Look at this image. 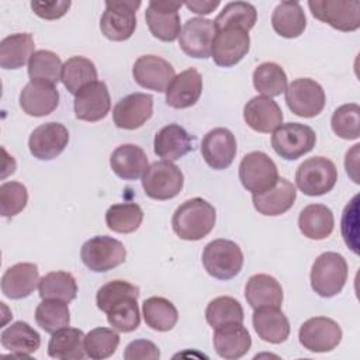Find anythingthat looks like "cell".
I'll return each instance as SVG.
<instances>
[{
    "instance_id": "48",
    "label": "cell",
    "mask_w": 360,
    "mask_h": 360,
    "mask_svg": "<svg viewBox=\"0 0 360 360\" xmlns=\"http://www.w3.org/2000/svg\"><path fill=\"white\" fill-rule=\"evenodd\" d=\"M28 202V191L22 183L6 181L0 186V214L11 218L20 214Z\"/></svg>"
},
{
    "instance_id": "35",
    "label": "cell",
    "mask_w": 360,
    "mask_h": 360,
    "mask_svg": "<svg viewBox=\"0 0 360 360\" xmlns=\"http://www.w3.org/2000/svg\"><path fill=\"white\" fill-rule=\"evenodd\" d=\"M35 42L31 34H11L0 42V66L3 69L22 68L34 53Z\"/></svg>"
},
{
    "instance_id": "54",
    "label": "cell",
    "mask_w": 360,
    "mask_h": 360,
    "mask_svg": "<svg viewBox=\"0 0 360 360\" xmlns=\"http://www.w3.org/2000/svg\"><path fill=\"white\" fill-rule=\"evenodd\" d=\"M359 146H360L359 143L354 145L353 149L346 153V160H345L346 172H347V174L352 176L354 183H359L357 174H356V172H357V152H359Z\"/></svg>"
},
{
    "instance_id": "2",
    "label": "cell",
    "mask_w": 360,
    "mask_h": 360,
    "mask_svg": "<svg viewBox=\"0 0 360 360\" xmlns=\"http://www.w3.org/2000/svg\"><path fill=\"white\" fill-rule=\"evenodd\" d=\"M347 280L346 259L336 252L319 255L311 269V287L323 298L339 294Z\"/></svg>"
},
{
    "instance_id": "16",
    "label": "cell",
    "mask_w": 360,
    "mask_h": 360,
    "mask_svg": "<svg viewBox=\"0 0 360 360\" xmlns=\"http://www.w3.org/2000/svg\"><path fill=\"white\" fill-rule=\"evenodd\" d=\"M132 76L141 87L162 93L166 91L176 73L166 59L156 55H143L135 60Z\"/></svg>"
},
{
    "instance_id": "43",
    "label": "cell",
    "mask_w": 360,
    "mask_h": 360,
    "mask_svg": "<svg viewBox=\"0 0 360 360\" xmlns=\"http://www.w3.org/2000/svg\"><path fill=\"white\" fill-rule=\"evenodd\" d=\"M243 318L240 302L229 295L214 298L205 309V319L214 329L225 323H243Z\"/></svg>"
},
{
    "instance_id": "51",
    "label": "cell",
    "mask_w": 360,
    "mask_h": 360,
    "mask_svg": "<svg viewBox=\"0 0 360 360\" xmlns=\"http://www.w3.org/2000/svg\"><path fill=\"white\" fill-rule=\"evenodd\" d=\"M160 352L158 346L146 339H136L128 343L124 352L125 360H158Z\"/></svg>"
},
{
    "instance_id": "19",
    "label": "cell",
    "mask_w": 360,
    "mask_h": 360,
    "mask_svg": "<svg viewBox=\"0 0 360 360\" xmlns=\"http://www.w3.org/2000/svg\"><path fill=\"white\" fill-rule=\"evenodd\" d=\"M201 155L205 163L215 170L229 167L236 156L233 134L222 127L208 131L201 142Z\"/></svg>"
},
{
    "instance_id": "6",
    "label": "cell",
    "mask_w": 360,
    "mask_h": 360,
    "mask_svg": "<svg viewBox=\"0 0 360 360\" xmlns=\"http://www.w3.org/2000/svg\"><path fill=\"white\" fill-rule=\"evenodd\" d=\"M80 257L89 270L104 273L122 264L127 257V250L118 239L101 235L83 243Z\"/></svg>"
},
{
    "instance_id": "44",
    "label": "cell",
    "mask_w": 360,
    "mask_h": 360,
    "mask_svg": "<svg viewBox=\"0 0 360 360\" xmlns=\"http://www.w3.org/2000/svg\"><path fill=\"white\" fill-rule=\"evenodd\" d=\"M60 58L46 49L35 51L28 60V76L31 80H41L56 84L62 73Z\"/></svg>"
},
{
    "instance_id": "23",
    "label": "cell",
    "mask_w": 360,
    "mask_h": 360,
    "mask_svg": "<svg viewBox=\"0 0 360 360\" xmlns=\"http://www.w3.org/2000/svg\"><path fill=\"white\" fill-rule=\"evenodd\" d=\"M212 343L217 354L226 360L243 357L250 346L252 338L242 323H225L215 328Z\"/></svg>"
},
{
    "instance_id": "8",
    "label": "cell",
    "mask_w": 360,
    "mask_h": 360,
    "mask_svg": "<svg viewBox=\"0 0 360 360\" xmlns=\"http://www.w3.org/2000/svg\"><path fill=\"white\" fill-rule=\"evenodd\" d=\"M312 15L332 28L352 32L360 27V1L357 0H309Z\"/></svg>"
},
{
    "instance_id": "9",
    "label": "cell",
    "mask_w": 360,
    "mask_h": 360,
    "mask_svg": "<svg viewBox=\"0 0 360 360\" xmlns=\"http://www.w3.org/2000/svg\"><path fill=\"white\" fill-rule=\"evenodd\" d=\"M315 142L316 135L314 129L300 122L281 124L271 135L274 152L285 160H295L311 152Z\"/></svg>"
},
{
    "instance_id": "1",
    "label": "cell",
    "mask_w": 360,
    "mask_h": 360,
    "mask_svg": "<svg viewBox=\"0 0 360 360\" xmlns=\"http://www.w3.org/2000/svg\"><path fill=\"white\" fill-rule=\"evenodd\" d=\"M215 208L204 198L194 197L184 201L173 214L172 228L184 240H200L215 226Z\"/></svg>"
},
{
    "instance_id": "22",
    "label": "cell",
    "mask_w": 360,
    "mask_h": 360,
    "mask_svg": "<svg viewBox=\"0 0 360 360\" xmlns=\"http://www.w3.org/2000/svg\"><path fill=\"white\" fill-rule=\"evenodd\" d=\"M243 118L253 131L269 134L283 124V111L273 98L256 96L246 103Z\"/></svg>"
},
{
    "instance_id": "30",
    "label": "cell",
    "mask_w": 360,
    "mask_h": 360,
    "mask_svg": "<svg viewBox=\"0 0 360 360\" xmlns=\"http://www.w3.org/2000/svg\"><path fill=\"white\" fill-rule=\"evenodd\" d=\"M110 166L120 179L138 180L148 169V156L142 148L125 143L111 153Z\"/></svg>"
},
{
    "instance_id": "29",
    "label": "cell",
    "mask_w": 360,
    "mask_h": 360,
    "mask_svg": "<svg viewBox=\"0 0 360 360\" xmlns=\"http://www.w3.org/2000/svg\"><path fill=\"white\" fill-rule=\"evenodd\" d=\"M1 346L17 357H28L41 346L39 333L30 323L17 321L8 325L0 335Z\"/></svg>"
},
{
    "instance_id": "12",
    "label": "cell",
    "mask_w": 360,
    "mask_h": 360,
    "mask_svg": "<svg viewBox=\"0 0 360 360\" xmlns=\"http://www.w3.org/2000/svg\"><path fill=\"white\" fill-rule=\"evenodd\" d=\"M298 339L304 349L314 353H326L340 343L342 329L330 318L314 316L301 325Z\"/></svg>"
},
{
    "instance_id": "49",
    "label": "cell",
    "mask_w": 360,
    "mask_h": 360,
    "mask_svg": "<svg viewBox=\"0 0 360 360\" xmlns=\"http://www.w3.org/2000/svg\"><path fill=\"white\" fill-rule=\"evenodd\" d=\"M127 297L138 298L139 288L124 280H112L98 288L96 295V304L100 311L107 312L115 302Z\"/></svg>"
},
{
    "instance_id": "36",
    "label": "cell",
    "mask_w": 360,
    "mask_h": 360,
    "mask_svg": "<svg viewBox=\"0 0 360 360\" xmlns=\"http://www.w3.org/2000/svg\"><path fill=\"white\" fill-rule=\"evenodd\" d=\"M60 80L68 91L76 96L84 86L97 80L96 65L84 56H72L62 66Z\"/></svg>"
},
{
    "instance_id": "37",
    "label": "cell",
    "mask_w": 360,
    "mask_h": 360,
    "mask_svg": "<svg viewBox=\"0 0 360 360\" xmlns=\"http://www.w3.org/2000/svg\"><path fill=\"white\" fill-rule=\"evenodd\" d=\"M142 315L146 325L158 332H167L177 323L179 314L173 302L163 297H150L142 304Z\"/></svg>"
},
{
    "instance_id": "7",
    "label": "cell",
    "mask_w": 360,
    "mask_h": 360,
    "mask_svg": "<svg viewBox=\"0 0 360 360\" xmlns=\"http://www.w3.org/2000/svg\"><path fill=\"white\" fill-rule=\"evenodd\" d=\"M139 6L141 1L132 0L105 1V10L100 18L101 34L115 42L129 39L136 28L135 13Z\"/></svg>"
},
{
    "instance_id": "40",
    "label": "cell",
    "mask_w": 360,
    "mask_h": 360,
    "mask_svg": "<svg viewBox=\"0 0 360 360\" xmlns=\"http://www.w3.org/2000/svg\"><path fill=\"white\" fill-rule=\"evenodd\" d=\"M253 86L264 97L280 96L287 89V75L274 62H264L253 72Z\"/></svg>"
},
{
    "instance_id": "39",
    "label": "cell",
    "mask_w": 360,
    "mask_h": 360,
    "mask_svg": "<svg viewBox=\"0 0 360 360\" xmlns=\"http://www.w3.org/2000/svg\"><path fill=\"white\" fill-rule=\"evenodd\" d=\"M143 219L142 208L135 202H120L111 205L105 212L107 226L118 233L135 232Z\"/></svg>"
},
{
    "instance_id": "11",
    "label": "cell",
    "mask_w": 360,
    "mask_h": 360,
    "mask_svg": "<svg viewBox=\"0 0 360 360\" xmlns=\"http://www.w3.org/2000/svg\"><path fill=\"white\" fill-rule=\"evenodd\" d=\"M325 101L322 86L309 77L295 79L285 89V103L292 114L298 117H316L322 112Z\"/></svg>"
},
{
    "instance_id": "32",
    "label": "cell",
    "mask_w": 360,
    "mask_h": 360,
    "mask_svg": "<svg viewBox=\"0 0 360 360\" xmlns=\"http://www.w3.org/2000/svg\"><path fill=\"white\" fill-rule=\"evenodd\" d=\"M298 228L308 239H326L335 228L333 212L323 204H309L300 212Z\"/></svg>"
},
{
    "instance_id": "5",
    "label": "cell",
    "mask_w": 360,
    "mask_h": 360,
    "mask_svg": "<svg viewBox=\"0 0 360 360\" xmlns=\"http://www.w3.org/2000/svg\"><path fill=\"white\" fill-rule=\"evenodd\" d=\"M181 170L169 160H159L148 166L142 176V187L148 197L159 201L174 198L183 188Z\"/></svg>"
},
{
    "instance_id": "34",
    "label": "cell",
    "mask_w": 360,
    "mask_h": 360,
    "mask_svg": "<svg viewBox=\"0 0 360 360\" xmlns=\"http://www.w3.org/2000/svg\"><path fill=\"white\" fill-rule=\"evenodd\" d=\"M273 30L283 38H297L307 27V17L300 3L281 1L271 15Z\"/></svg>"
},
{
    "instance_id": "41",
    "label": "cell",
    "mask_w": 360,
    "mask_h": 360,
    "mask_svg": "<svg viewBox=\"0 0 360 360\" xmlns=\"http://www.w3.org/2000/svg\"><path fill=\"white\" fill-rule=\"evenodd\" d=\"M257 20V11L253 4L248 1H231L228 3L218 17L214 20L217 31L236 27L249 32Z\"/></svg>"
},
{
    "instance_id": "33",
    "label": "cell",
    "mask_w": 360,
    "mask_h": 360,
    "mask_svg": "<svg viewBox=\"0 0 360 360\" xmlns=\"http://www.w3.org/2000/svg\"><path fill=\"white\" fill-rule=\"evenodd\" d=\"M84 333L76 328H62L52 333L48 343V354L59 360H80L86 356Z\"/></svg>"
},
{
    "instance_id": "10",
    "label": "cell",
    "mask_w": 360,
    "mask_h": 360,
    "mask_svg": "<svg viewBox=\"0 0 360 360\" xmlns=\"http://www.w3.org/2000/svg\"><path fill=\"white\" fill-rule=\"evenodd\" d=\"M239 180L252 194L270 190L278 180L276 163L264 152H250L245 155L239 165Z\"/></svg>"
},
{
    "instance_id": "14",
    "label": "cell",
    "mask_w": 360,
    "mask_h": 360,
    "mask_svg": "<svg viewBox=\"0 0 360 360\" xmlns=\"http://www.w3.org/2000/svg\"><path fill=\"white\" fill-rule=\"evenodd\" d=\"M250 48L248 31L236 27L218 30L211 48L212 60L222 68H231L239 63Z\"/></svg>"
},
{
    "instance_id": "18",
    "label": "cell",
    "mask_w": 360,
    "mask_h": 360,
    "mask_svg": "<svg viewBox=\"0 0 360 360\" xmlns=\"http://www.w3.org/2000/svg\"><path fill=\"white\" fill-rule=\"evenodd\" d=\"M75 115L77 120L96 122L107 117L111 108L110 93L104 82H93L75 96Z\"/></svg>"
},
{
    "instance_id": "53",
    "label": "cell",
    "mask_w": 360,
    "mask_h": 360,
    "mask_svg": "<svg viewBox=\"0 0 360 360\" xmlns=\"http://www.w3.org/2000/svg\"><path fill=\"white\" fill-rule=\"evenodd\" d=\"M184 6L195 14L205 15V14L212 13L219 6V0H202V1L201 0H191V1H187Z\"/></svg>"
},
{
    "instance_id": "52",
    "label": "cell",
    "mask_w": 360,
    "mask_h": 360,
    "mask_svg": "<svg viewBox=\"0 0 360 360\" xmlns=\"http://www.w3.org/2000/svg\"><path fill=\"white\" fill-rule=\"evenodd\" d=\"M69 0H53V1H31L32 11L44 20H56L63 17L70 8Z\"/></svg>"
},
{
    "instance_id": "17",
    "label": "cell",
    "mask_w": 360,
    "mask_h": 360,
    "mask_svg": "<svg viewBox=\"0 0 360 360\" xmlns=\"http://www.w3.org/2000/svg\"><path fill=\"white\" fill-rule=\"evenodd\" d=\"M69 142V131L59 122H46L37 127L28 139V148L34 158L51 160L59 156Z\"/></svg>"
},
{
    "instance_id": "31",
    "label": "cell",
    "mask_w": 360,
    "mask_h": 360,
    "mask_svg": "<svg viewBox=\"0 0 360 360\" xmlns=\"http://www.w3.org/2000/svg\"><path fill=\"white\" fill-rule=\"evenodd\" d=\"M245 298L253 308L278 307L283 302V288L280 283L269 274H253L245 285Z\"/></svg>"
},
{
    "instance_id": "28",
    "label": "cell",
    "mask_w": 360,
    "mask_h": 360,
    "mask_svg": "<svg viewBox=\"0 0 360 360\" xmlns=\"http://www.w3.org/2000/svg\"><path fill=\"white\" fill-rule=\"evenodd\" d=\"M253 328L259 338L267 343L278 345L290 336V322L278 307H262L252 316Z\"/></svg>"
},
{
    "instance_id": "13",
    "label": "cell",
    "mask_w": 360,
    "mask_h": 360,
    "mask_svg": "<svg viewBox=\"0 0 360 360\" xmlns=\"http://www.w3.org/2000/svg\"><path fill=\"white\" fill-rule=\"evenodd\" d=\"M215 35L217 27L212 20L194 17L184 22L179 35V45L190 58L205 59L211 56Z\"/></svg>"
},
{
    "instance_id": "20",
    "label": "cell",
    "mask_w": 360,
    "mask_h": 360,
    "mask_svg": "<svg viewBox=\"0 0 360 360\" xmlns=\"http://www.w3.org/2000/svg\"><path fill=\"white\" fill-rule=\"evenodd\" d=\"M153 114V97L146 93H132L121 98L114 110V124L121 129L141 128Z\"/></svg>"
},
{
    "instance_id": "15",
    "label": "cell",
    "mask_w": 360,
    "mask_h": 360,
    "mask_svg": "<svg viewBox=\"0 0 360 360\" xmlns=\"http://www.w3.org/2000/svg\"><path fill=\"white\" fill-rule=\"evenodd\" d=\"M179 1H156L152 0L145 11V20L150 34L165 42H173L180 35Z\"/></svg>"
},
{
    "instance_id": "50",
    "label": "cell",
    "mask_w": 360,
    "mask_h": 360,
    "mask_svg": "<svg viewBox=\"0 0 360 360\" xmlns=\"http://www.w3.org/2000/svg\"><path fill=\"white\" fill-rule=\"evenodd\" d=\"M357 201L359 195H354L353 200L346 205L343 215H342V235L345 243L357 255L359 253V243H357Z\"/></svg>"
},
{
    "instance_id": "46",
    "label": "cell",
    "mask_w": 360,
    "mask_h": 360,
    "mask_svg": "<svg viewBox=\"0 0 360 360\" xmlns=\"http://www.w3.org/2000/svg\"><path fill=\"white\" fill-rule=\"evenodd\" d=\"M138 298L127 297L115 302L105 314L108 323L118 332H132L141 323V314L138 308Z\"/></svg>"
},
{
    "instance_id": "26",
    "label": "cell",
    "mask_w": 360,
    "mask_h": 360,
    "mask_svg": "<svg viewBox=\"0 0 360 360\" xmlns=\"http://www.w3.org/2000/svg\"><path fill=\"white\" fill-rule=\"evenodd\" d=\"M193 148L194 138L177 124H169L155 135L153 150L163 160H177L193 150Z\"/></svg>"
},
{
    "instance_id": "4",
    "label": "cell",
    "mask_w": 360,
    "mask_h": 360,
    "mask_svg": "<svg viewBox=\"0 0 360 360\" xmlns=\"http://www.w3.org/2000/svg\"><path fill=\"white\" fill-rule=\"evenodd\" d=\"M338 180V169L330 159L314 156L304 160L295 172L297 187L309 197L329 193Z\"/></svg>"
},
{
    "instance_id": "21",
    "label": "cell",
    "mask_w": 360,
    "mask_h": 360,
    "mask_svg": "<svg viewBox=\"0 0 360 360\" xmlns=\"http://www.w3.org/2000/svg\"><path fill=\"white\" fill-rule=\"evenodd\" d=\"M59 104V91L55 84L31 80L20 93V107L31 117L51 114Z\"/></svg>"
},
{
    "instance_id": "45",
    "label": "cell",
    "mask_w": 360,
    "mask_h": 360,
    "mask_svg": "<svg viewBox=\"0 0 360 360\" xmlns=\"http://www.w3.org/2000/svg\"><path fill=\"white\" fill-rule=\"evenodd\" d=\"M120 345V335L108 328L91 329L84 336L86 356L93 360H103L112 356Z\"/></svg>"
},
{
    "instance_id": "24",
    "label": "cell",
    "mask_w": 360,
    "mask_h": 360,
    "mask_svg": "<svg viewBox=\"0 0 360 360\" xmlns=\"http://www.w3.org/2000/svg\"><path fill=\"white\" fill-rule=\"evenodd\" d=\"M295 198L297 190L294 184L284 177H278L277 183L270 190L260 194H252L256 211L267 217H277L287 212L294 205Z\"/></svg>"
},
{
    "instance_id": "27",
    "label": "cell",
    "mask_w": 360,
    "mask_h": 360,
    "mask_svg": "<svg viewBox=\"0 0 360 360\" xmlns=\"http://www.w3.org/2000/svg\"><path fill=\"white\" fill-rule=\"evenodd\" d=\"M202 91L201 75L190 68L172 80L166 89V103L173 108H188L194 105Z\"/></svg>"
},
{
    "instance_id": "42",
    "label": "cell",
    "mask_w": 360,
    "mask_h": 360,
    "mask_svg": "<svg viewBox=\"0 0 360 360\" xmlns=\"http://www.w3.org/2000/svg\"><path fill=\"white\" fill-rule=\"evenodd\" d=\"M35 321L41 329L48 333L69 326L70 312L68 302L60 300H42L35 309Z\"/></svg>"
},
{
    "instance_id": "38",
    "label": "cell",
    "mask_w": 360,
    "mask_h": 360,
    "mask_svg": "<svg viewBox=\"0 0 360 360\" xmlns=\"http://www.w3.org/2000/svg\"><path fill=\"white\" fill-rule=\"evenodd\" d=\"M38 291L42 300H60L70 302L76 298L77 284L75 277L68 271H51L39 278Z\"/></svg>"
},
{
    "instance_id": "3",
    "label": "cell",
    "mask_w": 360,
    "mask_h": 360,
    "mask_svg": "<svg viewBox=\"0 0 360 360\" xmlns=\"http://www.w3.org/2000/svg\"><path fill=\"white\" fill-rule=\"evenodd\" d=\"M202 264L207 273L217 280H231L243 266L240 248L229 239H215L202 252Z\"/></svg>"
},
{
    "instance_id": "25",
    "label": "cell",
    "mask_w": 360,
    "mask_h": 360,
    "mask_svg": "<svg viewBox=\"0 0 360 360\" xmlns=\"http://www.w3.org/2000/svg\"><path fill=\"white\" fill-rule=\"evenodd\" d=\"M39 284V271L34 263H17L8 267L1 277V292L10 300H22L31 295Z\"/></svg>"
},
{
    "instance_id": "47",
    "label": "cell",
    "mask_w": 360,
    "mask_h": 360,
    "mask_svg": "<svg viewBox=\"0 0 360 360\" xmlns=\"http://www.w3.org/2000/svg\"><path fill=\"white\" fill-rule=\"evenodd\" d=\"M332 131L342 139H357L360 135V107L356 103L338 107L330 118Z\"/></svg>"
}]
</instances>
